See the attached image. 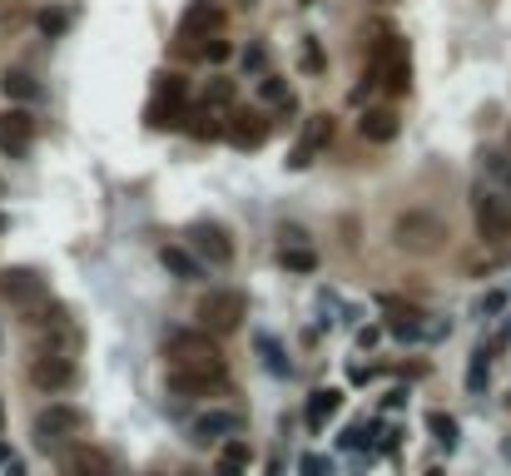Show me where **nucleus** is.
Listing matches in <instances>:
<instances>
[{
    "label": "nucleus",
    "instance_id": "40",
    "mask_svg": "<svg viewBox=\"0 0 511 476\" xmlns=\"http://www.w3.org/2000/svg\"><path fill=\"white\" fill-rule=\"evenodd\" d=\"M184 476H199V471H184Z\"/></svg>",
    "mask_w": 511,
    "mask_h": 476
},
{
    "label": "nucleus",
    "instance_id": "29",
    "mask_svg": "<svg viewBox=\"0 0 511 476\" xmlns=\"http://www.w3.org/2000/svg\"><path fill=\"white\" fill-rule=\"evenodd\" d=\"M259 99L263 105H283V99H288V85H283L278 75H259Z\"/></svg>",
    "mask_w": 511,
    "mask_h": 476
},
{
    "label": "nucleus",
    "instance_id": "9",
    "mask_svg": "<svg viewBox=\"0 0 511 476\" xmlns=\"http://www.w3.org/2000/svg\"><path fill=\"white\" fill-rule=\"evenodd\" d=\"M224 25H229V15H224L219 0H194V5L184 10V20H179V35L214 40V35H224Z\"/></svg>",
    "mask_w": 511,
    "mask_h": 476
},
{
    "label": "nucleus",
    "instance_id": "30",
    "mask_svg": "<svg viewBox=\"0 0 511 476\" xmlns=\"http://www.w3.org/2000/svg\"><path fill=\"white\" fill-rule=\"evenodd\" d=\"M35 25H41V35H65L70 15H65V10H41V15H35Z\"/></svg>",
    "mask_w": 511,
    "mask_h": 476
},
{
    "label": "nucleus",
    "instance_id": "17",
    "mask_svg": "<svg viewBox=\"0 0 511 476\" xmlns=\"http://www.w3.org/2000/svg\"><path fill=\"white\" fill-rule=\"evenodd\" d=\"M233 432H239V416L224 412V407H219V412H199V416H194V442H199V446L219 442V436H233Z\"/></svg>",
    "mask_w": 511,
    "mask_h": 476
},
{
    "label": "nucleus",
    "instance_id": "25",
    "mask_svg": "<svg viewBox=\"0 0 511 476\" xmlns=\"http://www.w3.org/2000/svg\"><path fill=\"white\" fill-rule=\"evenodd\" d=\"M184 129H189L194 139H219V134H224L219 114H209V109H199V114H184Z\"/></svg>",
    "mask_w": 511,
    "mask_h": 476
},
{
    "label": "nucleus",
    "instance_id": "7",
    "mask_svg": "<svg viewBox=\"0 0 511 476\" xmlns=\"http://www.w3.org/2000/svg\"><path fill=\"white\" fill-rule=\"evenodd\" d=\"M471 214H477V233L487 238V243H506L511 238L506 198H497L491 188H477V194H471Z\"/></svg>",
    "mask_w": 511,
    "mask_h": 476
},
{
    "label": "nucleus",
    "instance_id": "13",
    "mask_svg": "<svg viewBox=\"0 0 511 476\" xmlns=\"http://www.w3.org/2000/svg\"><path fill=\"white\" fill-rule=\"evenodd\" d=\"M169 392L174 397H219V392H229V372H174L169 367Z\"/></svg>",
    "mask_w": 511,
    "mask_h": 476
},
{
    "label": "nucleus",
    "instance_id": "41",
    "mask_svg": "<svg viewBox=\"0 0 511 476\" xmlns=\"http://www.w3.org/2000/svg\"><path fill=\"white\" fill-rule=\"evenodd\" d=\"M506 144H511V129H506Z\"/></svg>",
    "mask_w": 511,
    "mask_h": 476
},
{
    "label": "nucleus",
    "instance_id": "27",
    "mask_svg": "<svg viewBox=\"0 0 511 476\" xmlns=\"http://www.w3.org/2000/svg\"><path fill=\"white\" fill-rule=\"evenodd\" d=\"M154 95H164V99H189V79L174 75V69H164V75H154Z\"/></svg>",
    "mask_w": 511,
    "mask_h": 476
},
{
    "label": "nucleus",
    "instance_id": "33",
    "mask_svg": "<svg viewBox=\"0 0 511 476\" xmlns=\"http://www.w3.org/2000/svg\"><path fill=\"white\" fill-rule=\"evenodd\" d=\"M487 174L497 178L501 188H511V159L506 154H487Z\"/></svg>",
    "mask_w": 511,
    "mask_h": 476
},
{
    "label": "nucleus",
    "instance_id": "20",
    "mask_svg": "<svg viewBox=\"0 0 511 476\" xmlns=\"http://www.w3.org/2000/svg\"><path fill=\"white\" fill-rule=\"evenodd\" d=\"M249 442H243V436H229V446H224L219 452V466H214V476H243L249 471Z\"/></svg>",
    "mask_w": 511,
    "mask_h": 476
},
{
    "label": "nucleus",
    "instance_id": "12",
    "mask_svg": "<svg viewBox=\"0 0 511 476\" xmlns=\"http://www.w3.org/2000/svg\"><path fill=\"white\" fill-rule=\"evenodd\" d=\"M31 382L41 387V392H65V387L75 382V362L65 352H41L31 362Z\"/></svg>",
    "mask_w": 511,
    "mask_h": 476
},
{
    "label": "nucleus",
    "instance_id": "16",
    "mask_svg": "<svg viewBox=\"0 0 511 476\" xmlns=\"http://www.w3.org/2000/svg\"><path fill=\"white\" fill-rule=\"evenodd\" d=\"M397 129H402V119H397V109H388V105L368 109V114L358 119V134L368 139V144H392V139H397Z\"/></svg>",
    "mask_w": 511,
    "mask_h": 476
},
{
    "label": "nucleus",
    "instance_id": "36",
    "mask_svg": "<svg viewBox=\"0 0 511 476\" xmlns=\"http://www.w3.org/2000/svg\"><path fill=\"white\" fill-rule=\"evenodd\" d=\"M303 476H328V462H323V456H308V462H303Z\"/></svg>",
    "mask_w": 511,
    "mask_h": 476
},
{
    "label": "nucleus",
    "instance_id": "1",
    "mask_svg": "<svg viewBox=\"0 0 511 476\" xmlns=\"http://www.w3.org/2000/svg\"><path fill=\"white\" fill-rule=\"evenodd\" d=\"M164 357H169L174 372H229L214 333H189V327H179V333H169V343H164Z\"/></svg>",
    "mask_w": 511,
    "mask_h": 476
},
{
    "label": "nucleus",
    "instance_id": "5",
    "mask_svg": "<svg viewBox=\"0 0 511 476\" xmlns=\"http://www.w3.org/2000/svg\"><path fill=\"white\" fill-rule=\"evenodd\" d=\"M189 253L199 258V263H233L229 228L214 224V218H194V224H189Z\"/></svg>",
    "mask_w": 511,
    "mask_h": 476
},
{
    "label": "nucleus",
    "instance_id": "31",
    "mask_svg": "<svg viewBox=\"0 0 511 476\" xmlns=\"http://www.w3.org/2000/svg\"><path fill=\"white\" fill-rule=\"evenodd\" d=\"M209 65H224V60L233 55V40H224V35H214V40H204V50H199Z\"/></svg>",
    "mask_w": 511,
    "mask_h": 476
},
{
    "label": "nucleus",
    "instance_id": "39",
    "mask_svg": "<svg viewBox=\"0 0 511 476\" xmlns=\"http://www.w3.org/2000/svg\"><path fill=\"white\" fill-rule=\"evenodd\" d=\"M144 476H164V471H144Z\"/></svg>",
    "mask_w": 511,
    "mask_h": 476
},
{
    "label": "nucleus",
    "instance_id": "14",
    "mask_svg": "<svg viewBox=\"0 0 511 476\" xmlns=\"http://www.w3.org/2000/svg\"><path fill=\"white\" fill-rule=\"evenodd\" d=\"M31 134H35V119L25 109H11V114H0V149L11 159H21L31 149Z\"/></svg>",
    "mask_w": 511,
    "mask_h": 476
},
{
    "label": "nucleus",
    "instance_id": "32",
    "mask_svg": "<svg viewBox=\"0 0 511 476\" xmlns=\"http://www.w3.org/2000/svg\"><path fill=\"white\" fill-rule=\"evenodd\" d=\"M427 426L437 432V442H442V446H452V442H457V422H452L447 412H432V416H427Z\"/></svg>",
    "mask_w": 511,
    "mask_h": 476
},
{
    "label": "nucleus",
    "instance_id": "3",
    "mask_svg": "<svg viewBox=\"0 0 511 476\" xmlns=\"http://www.w3.org/2000/svg\"><path fill=\"white\" fill-rule=\"evenodd\" d=\"M392 243H397L402 253H437V248L447 243V224H442L437 214H427V208H412V214H402L397 224H392Z\"/></svg>",
    "mask_w": 511,
    "mask_h": 476
},
{
    "label": "nucleus",
    "instance_id": "43",
    "mask_svg": "<svg viewBox=\"0 0 511 476\" xmlns=\"http://www.w3.org/2000/svg\"><path fill=\"white\" fill-rule=\"evenodd\" d=\"M0 228H5V218H0Z\"/></svg>",
    "mask_w": 511,
    "mask_h": 476
},
{
    "label": "nucleus",
    "instance_id": "18",
    "mask_svg": "<svg viewBox=\"0 0 511 476\" xmlns=\"http://www.w3.org/2000/svg\"><path fill=\"white\" fill-rule=\"evenodd\" d=\"M184 114H189V99H164V95H154L150 109H144V124H150V129H179Z\"/></svg>",
    "mask_w": 511,
    "mask_h": 476
},
{
    "label": "nucleus",
    "instance_id": "2",
    "mask_svg": "<svg viewBox=\"0 0 511 476\" xmlns=\"http://www.w3.org/2000/svg\"><path fill=\"white\" fill-rule=\"evenodd\" d=\"M368 79L382 85L388 95H407L412 89V45L402 35H382L372 45V65H368Z\"/></svg>",
    "mask_w": 511,
    "mask_h": 476
},
{
    "label": "nucleus",
    "instance_id": "34",
    "mask_svg": "<svg viewBox=\"0 0 511 476\" xmlns=\"http://www.w3.org/2000/svg\"><path fill=\"white\" fill-rule=\"evenodd\" d=\"M487 362H491V352H477V357H471V377H467L471 392H481V382H487Z\"/></svg>",
    "mask_w": 511,
    "mask_h": 476
},
{
    "label": "nucleus",
    "instance_id": "26",
    "mask_svg": "<svg viewBox=\"0 0 511 476\" xmlns=\"http://www.w3.org/2000/svg\"><path fill=\"white\" fill-rule=\"evenodd\" d=\"M338 402H342V392H333V387H328V392H313V402H308V422H313V426H323L333 412H338Z\"/></svg>",
    "mask_w": 511,
    "mask_h": 476
},
{
    "label": "nucleus",
    "instance_id": "24",
    "mask_svg": "<svg viewBox=\"0 0 511 476\" xmlns=\"http://www.w3.org/2000/svg\"><path fill=\"white\" fill-rule=\"evenodd\" d=\"M224 105L233 109V79H209V85H204V109H209V114H219Z\"/></svg>",
    "mask_w": 511,
    "mask_h": 476
},
{
    "label": "nucleus",
    "instance_id": "19",
    "mask_svg": "<svg viewBox=\"0 0 511 476\" xmlns=\"http://www.w3.org/2000/svg\"><path fill=\"white\" fill-rule=\"evenodd\" d=\"M160 263L169 268V273L179 278V283H199V278H204V263L189 253V248H174V243H169V248H160Z\"/></svg>",
    "mask_w": 511,
    "mask_h": 476
},
{
    "label": "nucleus",
    "instance_id": "35",
    "mask_svg": "<svg viewBox=\"0 0 511 476\" xmlns=\"http://www.w3.org/2000/svg\"><path fill=\"white\" fill-rule=\"evenodd\" d=\"M501 307H506V293H487V298H481V313H501Z\"/></svg>",
    "mask_w": 511,
    "mask_h": 476
},
{
    "label": "nucleus",
    "instance_id": "21",
    "mask_svg": "<svg viewBox=\"0 0 511 476\" xmlns=\"http://www.w3.org/2000/svg\"><path fill=\"white\" fill-rule=\"evenodd\" d=\"M278 268H288V273H313V268H318V253H313V243H283Z\"/></svg>",
    "mask_w": 511,
    "mask_h": 476
},
{
    "label": "nucleus",
    "instance_id": "15",
    "mask_svg": "<svg viewBox=\"0 0 511 476\" xmlns=\"http://www.w3.org/2000/svg\"><path fill=\"white\" fill-rule=\"evenodd\" d=\"M65 476H110L114 466H110V452H100V446H70L65 452V466H60Z\"/></svg>",
    "mask_w": 511,
    "mask_h": 476
},
{
    "label": "nucleus",
    "instance_id": "23",
    "mask_svg": "<svg viewBox=\"0 0 511 476\" xmlns=\"http://www.w3.org/2000/svg\"><path fill=\"white\" fill-rule=\"evenodd\" d=\"M259 357H263V367H269L273 377H288V372H293L288 357H283V343H278V337H269V333L259 337Z\"/></svg>",
    "mask_w": 511,
    "mask_h": 476
},
{
    "label": "nucleus",
    "instance_id": "42",
    "mask_svg": "<svg viewBox=\"0 0 511 476\" xmlns=\"http://www.w3.org/2000/svg\"><path fill=\"white\" fill-rule=\"evenodd\" d=\"M506 407H511V392H506Z\"/></svg>",
    "mask_w": 511,
    "mask_h": 476
},
{
    "label": "nucleus",
    "instance_id": "11",
    "mask_svg": "<svg viewBox=\"0 0 511 476\" xmlns=\"http://www.w3.org/2000/svg\"><path fill=\"white\" fill-rule=\"evenodd\" d=\"M328 139H333V114H313L308 129H303V134L293 139V149H288V169H308Z\"/></svg>",
    "mask_w": 511,
    "mask_h": 476
},
{
    "label": "nucleus",
    "instance_id": "4",
    "mask_svg": "<svg viewBox=\"0 0 511 476\" xmlns=\"http://www.w3.org/2000/svg\"><path fill=\"white\" fill-rule=\"evenodd\" d=\"M243 313H249V298L239 288H209L194 317L204 323V333H233V327H243Z\"/></svg>",
    "mask_w": 511,
    "mask_h": 476
},
{
    "label": "nucleus",
    "instance_id": "37",
    "mask_svg": "<svg viewBox=\"0 0 511 476\" xmlns=\"http://www.w3.org/2000/svg\"><path fill=\"white\" fill-rule=\"evenodd\" d=\"M243 65H249V69H259V65H263V45H249V55H243Z\"/></svg>",
    "mask_w": 511,
    "mask_h": 476
},
{
    "label": "nucleus",
    "instance_id": "38",
    "mask_svg": "<svg viewBox=\"0 0 511 476\" xmlns=\"http://www.w3.org/2000/svg\"><path fill=\"white\" fill-rule=\"evenodd\" d=\"M422 476H442V466H427V471H422Z\"/></svg>",
    "mask_w": 511,
    "mask_h": 476
},
{
    "label": "nucleus",
    "instance_id": "8",
    "mask_svg": "<svg viewBox=\"0 0 511 476\" xmlns=\"http://www.w3.org/2000/svg\"><path fill=\"white\" fill-rule=\"evenodd\" d=\"M0 298L25 313V307L45 303V278L35 273V268H5V273H0Z\"/></svg>",
    "mask_w": 511,
    "mask_h": 476
},
{
    "label": "nucleus",
    "instance_id": "6",
    "mask_svg": "<svg viewBox=\"0 0 511 476\" xmlns=\"http://www.w3.org/2000/svg\"><path fill=\"white\" fill-rule=\"evenodd\" d=\"M80 426H85V416L75 412V407L55 402V407H45V412L35 416V446H41V452H55V446L70 442Z\"/></svg>",
    "mask_w": 511,
    "mask_h": 476
},
{
    "label": "nucleus",
    "instance_id": "28",
    "mask_svg": "<svg viewBox=\"0 0 511 476\" xmlns=\"http://www.w3.org/2000/svg\"><path fill=\"white\" fill-rule=\"evenodd\" d=\"M298 65L303 69H308V75H323V69H328V55H323V45H318V40H303V50H298Z\"/></svg>",
    "mask_w": 511,
    "mask_h": 476
},
{
    "label": "nucleus",
    "instance_id": "22",
    "mask_svg": "<svg viewBox=\"0 0 511 476\" xmlns=\"http://www.w3.org/2000/svg\"><path fill=\"white\" fill-rule=\"evenodd\" d=\"M0 89H5V95L11 99H41V85H35V75L31 69H5V79H0Z\"/></svg>",
    "mask_w": 511,
    "mask_h": 476
},
{
    "label": "nucleus",
    "instance_id": "10",
    "mask_svg": "<svg viewBox=\"0 0 511 476\" xmlns=\"http://www.w3.org/2000/svg\"><path fill=\"white\" fill-rule=\"evenodd\" d=\"M269 114L263 109H233L229 114V124H224V134H229V144L233 149H259L263 139H269Z\"/></svg>",
    "mask_w": 511,
    "mask_h": 476
}]
</instances>
